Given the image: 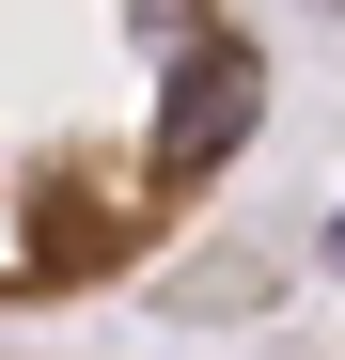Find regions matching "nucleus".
I'll return each instance as SVG.
<instances>
[{"instance_id":"obj_1","label":"nucleus","mask_w":345,"mask_h":360,"mask_svg":"<svg viewBox=\"0 0 345 360\" xmlns=\"http://www.w3.org/2000/svg\"><path fill=\"white\" fill-rule=\"evenodd\" d=\"M251 141V0H0V314H79L172 266Z\"/></svg>"},{"instance_id":"obj_2","label":"nucleus","mask_w":345,"mask_h":360,"mask_svg":"<svg viewBox=\"0 0 345 360\" xmlns=\"http://www.w3.org/2000/svg\"><path fill=\"white\" fill-rule=\"evenodd\" d=\"M0 360H16V345H0Z\"/></svg>"}]
</instances>
